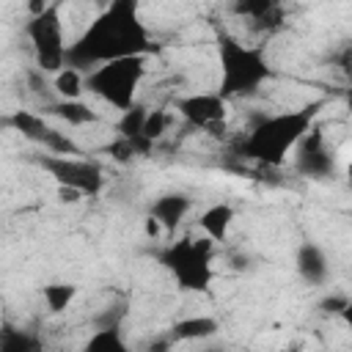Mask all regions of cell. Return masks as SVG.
<instances>
[{
    "instance_id": "obj_1",
    "label": "cell",
    "mask_w": 352,
    "mask_h": 352,
    "mask_svg": "<svg viewBox=\"0 0 352 352\" xmlns=\"http://www.w3.org/2000/svg\"><path fill=\"white\" fill-rule=\"evenodd\" d=\"M154 50L157 47L151 41L148 25L140 16V0H110L69 44L66 63L88 72L96 63L129 55H151Z\"/></svg>"
},
{
    "instance_id": "obj_2",
    "label": "cell",
    "mask_w": 352,
    "mask_h": 352,
    "mask_svg": "<svg viewBox=\"0 0 352 352\" xmlns=\"http://www.w3.org/2000/svg\"><path fill=\"white\" fill-rule=\"evenodd\" d=\"M322 107L324 102H308V104L258 118L245 135V140L239 143V154L264 168H280L286 157L294 151V146L302 140V135L311 126H316Z\"/></svg>"
},
{
    "instance_id": "obj_3",
    "label": "cell",
    "mask_w": 352,
    "mask_h": 352,
    "mask_svg": "<svg viewBox=\"0 0 352 352\" xmlns=\"http://www.w3.org/2000/svg\"><path fill=\"white\" fill-rule=\"evenodd\" d=\"M214 52H217V69H220L217 94L226 102L250 99L272 80V66L261 44H248L234 33H228L226 28H217Z\"/></svg>"
},
{
    "instance_id": "obj_4",
    "label": "cell",
    "mask_w": 352,
    "mask_h": 352,
    "mask_svg": "<svg viewBox=\"0 0 352 352\" xmlns=\"http://www.w3.org/2000/svg\"><path fill=\"white\" fill-rule=\"evenodd\" d=\"M214 242L209 236H182L160 250V264L182 292H209L214 280Z\"/></svg>"
},
{
    "instance_id": "obj_5",
    "label": "cell",
    "mask_w": 352,
    "mask_h": 352,
    "mask_svg": "<svg viewBox=\"0 0 352 352\" xmlns=\"http://www.w3.org/2000/svg\"><path fill=\"white\" fill-rule=\"evenodd\" d=\"M146 60L148 55H129L96 63L85 72V91L121 113L135 104L138 88L146 80Z\"/></svg>"
},
{
    "instance_id": "obj_6",
    "label": "cell",
    "mask_w": 352,
    "mask_h": 352,
    "mask_svg": "<svg viewBox=\"0 0 352 352\" xmlns=\"http://www.w3.org/2000/svg\"><path fill=\"white\" fill-rule=\"evenodd\" d=\"M60 8H63V3L52 0L41 11L30 14V19L25 22V36L33 47L36 69L44 72V74H55L58 69L66 66L69 41H66V28H63Z\"/></svg>"
},
{
    "instance_id": "obj_7",
    "label": "cell",
    "mask_w": 352,
    "mask_h": 352,
    "mask_svg": "<svg viewBox=\"0 0 352 352\" xmlns=\"http://www.w3.org/2000/svg\"><path fill=\"white\" fill-rule=\"evenodd\" d=\"M36 165L58 184L82 192L85 198H96L104 190V168L85 154H38Z\"/></svg>"
},
{
    "instance_id": "obj_8",
    "label": "cell",
    "mask_w": 352,
    "mask_h": 352,
    "mask_svg": "<svg viewBox=\"0 0 352 352\" xmlns=\"http://www.w3.org/2000/svg\"><path fill=\"white\" fill-rule=\"evenodd\" d=\"M176 113L195 129L209 132L212 138L226 135V118H228V102L217 91H201V94H187L173 102Z\"/></svg>"
},
{
    "instance_id": "obj_9",
    "label": "cell",
    "mask_w": 352,
    "mask_h": 352,
    "mask_svg": "<svg viewBox=\"0 0 352 352\" xmlns=\"http://www.w3.org/2000/svg\"><path fill=\"white\" fill-rule=\"evenodd\" d=\"M292 154L297 157V168H300V173H305V176L324 179V176L333 173V165H336V162H333V148L327 146L322 129H316V126H311V129L302 135V140L294 146Z\"/></svg>"
},
{
    "instance_id": "obj_10",
    "label": "cell",
    "mask_w": 352,
    "mask_h": 352,
    "mask_svg": "<svg viewBox=\"0 0 352 352\" xmlns=\"http://www.w3.org/2000/svg\"><path fill=\"white\" fill-rule=\"evenodd\" d=\"M231 14L245 19L253 30L272 33L286 25L283 0H231Z\"/></svg>"
},
{
    "instance_id": "obj_11",
    "label": "cell",
    "mask_w": 352,
    "mask_h": 352,
    "mask_svg": "<svg viewBox=\"0 0 352 352\" xmlns=\"http://www.w3.org/2000/svg\"><path fill=\"white\" fill-rule=\"evenodd\" d=\"M190 209H192V198L187 192H162V195H157L151 201L148 214L162 226L165 236H170L184 223V217L190 214Z\"/></svg>"
},
{
    "instance_id": "obj_12",
    "label": "cell",
    "mask_w": 352,
    "mask_h": 352,
    "mask_svg": "<svg viewBox=\"0 0 352 352\" xmlns=\"http://www.w3.org/2000/svg\"><path fill=\"white\" fill-rule=\"evenodd\" d=\"M294 270L297 275L311 283V286H322L327 278H330V261H327V253L314 245V242H302L294 253Z\"/></svg>"
},
{
    "instance_id": "obj_13",
    "label": "cell",
    "mask_w": 352,
    "mask_h": 352,
    "mask_svg": "<svg viewBox=\"0 0 352 352\" xmlns=\"http://www.w3.org/2000/svg\"><path fill=\"white\" fill-rule=\"evenodd\" d=\"M234 220H236V209H234L231 204L220 201V204L206 206V209L198 214V228H201V234L209 236L214 245H223V242L228 239V234H231Z\"/></svg>"
},
{
    "instance_id": "obj_14",
    "label": "cell",
    "mask_w": 352,
    "mask_h": 352,
    "mask_svg": "<svg viewBox=\"0 0 352 352\" xmlns=\"http://www.w3.org/2000/svg\"><path fill=\"white\" fill-rule=\"evenodd\" d=\"M47 116H55V118H60L69 126H88V124H96L99 121V113L88 102H82V99H58V102H50L47 104Z\"/></svg>"
},
{
    "instance_id": "obj_15",
    "label": "cell",
    "mask_w": 352,
    "mask_h": 352,
    "mask_svg": "<svg viewBox=\"0 0 352 352\" xmlns=\"http://www.w3.org/2000/svg\"><path fill=\"white\" fill-rule=\"evenodd\" d=\"M146 104H132V107H126V110H121V118L116 121V135H124V138H129V140H135L138 146H140V151L148 157L151 154V148H154V143L151 140H146V135H143V121H146Z\"/></svg>"
},
{
    "instance_id": "obj_16",
    "label": "cell",
    "mask_w": 352,
    "mask_h": 352,
    "mask_svg": "<svg viewBox=\"0 0 352 352\" xmlns=\"http://www.w3.org/2000/svg\"><path fill=\"white\" fill-rule=\"evenodd\" d=\"M217 330H220V324L214 316L198 314V316H184V319L173 322L170 338L173 341H206V338L217 336Z\"/></svg>"
},
{
    "instance_id": "obj_17",
    "label": "cell",
    "mask_w": 352,
    "mask_h": 352,
    "mask_svg": "<svg viewBox=\"0 0 352 352\" xmlns=\"http://www.w3.org/2000/svg\"><path fill=\"white\" fill-rule=\"evenodd\" d=\"M6 124H8V126L16 132V135H22L25 140L38 143V146H41L44 135L50 132L47 118H44L41 113H33V110H14V113L6 118Z\"/></svg>"
},
{
    "instance_id": "obj_18",
    "label": "cell",
    "mask_w": 352,
    "mask_h": 352,
    "mask_svg": "<svg viewBox=\"0 0 352 352\" xmlns=\"http://www.w3.org/2000/svg\"><path fill=\"white\" fill-rule=\"evenodd\" d=\"M52 88L58 94V99H80V94L85 91V72L74 69V66H63L52 74Z\"/></svg>"
},
{
    "instance_id": "obj_19",
    "label": "cell",
    "mask_w": 352,
    "mask_h": 352,
    "mask_svg": "<svg viewBox=\"0 0 352 352\" xmlns=\"http://www.w3.org/2000/svg\"><path fill=\"white\" fill-rule=\"evenodd\" d=\"M41 300L50 314H63L74 300H77V286L74 283H47L41 286Z\"/></svg>"
},
{
    "instance_id": "obj_20",
    "label": "cell",
    "mask_w": 352,
    "mask_h": 352,
    "mask_svg": "<svg viewBox=\"0 0 352 352\" xmlns=\"http://www.w3.org/2000/svg\"><path fill=\"white\" fill-rule=\"evenodd\" d=\"M85 352H126V341L121 336L118 324H104L99 327L88 341H85Z\"/></svg>"
},
{
    "instance_id": "obj_21",
    "label": "cell",
    "mask_w": 352,
    "mask_h": 352,
    "mask_svg": "<svg viewBox=\"0 0 352 352\" xmlns=\"http://www.w3.org/2000/svg\"><path fill=\"white\" fill-rule=\"evenodd\" d=\"M33 349H38V338L16 327H0V352H33Z\"/></svg>"
},
{
    "instance_id": "obj_22",
    "label": "cell",
    "mask_w": 352,
    "mask_h": 352,
    "mask_svg": "<svg viewBox=\"0 0 352 352\" xmlns=\"http://www.w3.org/2000/svg\"><path fill=\"white\" fill-rule=\"evenodd\" d=\"M104 151H107L110 160L118 162V165H126V162H132V160H138V157H146V154L140 151V146H138L135 140L124 138V135H116V138L104 146Z\"/></svg>"
},
{
    "instance_id": "obj_23",
    "label": "cell",
    "mask_w": 352,
    "mask_h": 352,
    "mask_svg": "<svg viewBox=\"0 0 352 352\" xmlns=\"http://www.w3.org/2000/svg\"><path fill=\"white\" fill-rule=\"evenodd\" d=\"M168 126H170V116H168L165 107H148V110H146V121H143V135H146V140L157 143V140L168 132Z\"/></svg>"
},
{
    "instance_id": "obj_24",
    "label": "cell",
    "mask_w": 352,
    "mask_h": 352,
    "mask_svg": "<svg viewBox=\"0 0 352 352\" xmlns=\"http://www.w3.org/2000/svg\"><path fill=\"white\" fill-rule=\"evenodd\" d=\"M41 146L50 151V154H82V148L66 135V132H60V129H55V126H50V132L44 135V140H41Z\"/></svg>"
},
{
    "instance_id": "obj_25",
    "label": "cell",
    "mask_w": 352,
    "mask_h": 352,
    "mask_svg": "<svg viewBox=\"0 0 352 352\" xmlns=\"http://www.w3.org/2000/svg\"><path fill=\"white\" fill-rule=\"evenodd\" d=\"M322 308L330 311V314H341V316H346L349 300H346V294H333V297H327V300L322 302Z\"/></svg>"
},
{
    "instance_id": "obj_26",
    "label": "cell",
    "mask_w": 352,
    "mask_h": 352,
    "mask_svg": "<svg viewBox=\"0 0 352 352\" xmlns=\"http://www.w3.org/2000/svg\"><path fill=\"white\" fill-rule=\"evenodd\" d=\"M58 198H60V204H80L85 195L72 190V187H58Z\"/></svg>"
},
{
    "instance_id": "obj_27",
    "label": "cell",
    "mask_w": 352,
    "mask_h": 352,
    "mask_svg": "<svg viewBox=\"0 0 352 352\" xmlns=\"http://www.w3.org/2000/svg\"><path fill=\"white\" fill-rule=\"evenodd\" d=\"M143 228H146V236H151V239H157L160 234H165V231H162V226H160V223H157L151 214H146V220H143Z\"/></svg>"
},
{
    "instance_id": "obj_28",
    "label": "cell",
    "mask_w": 352,
    "mask_h": 352,
    "mask_svg": "<svg viewBox=\"0 0 352 352\" xmlns=\"http://www.w3.org/2000/svg\"><path fill=\"white\" fill-rule=\"evenodd\" d=\"M50 3H52V0H28V11L36 14V11H41L44 6H50Z\"/></svg>"
}]
</instances>
